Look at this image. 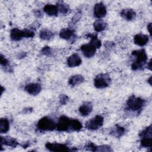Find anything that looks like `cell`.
<instances>
[{
    "label": "cell",
    "instance_id": "cell-22",
    "mask_svg": "<svg viewBox=\"0 0 152 152\" xmlns=\"http://www.w3.org/2000/svg\"><path fill=\"white\" fill-rule=\"evenodd\" d=\"M140 138H141L140 144L141 147H143L145 148L151 147V144H152L151 136H144Z\"/></svg>",
    "mask_w": 152,
    "mask_h": 152
},
{
    "label": "cell",
    "instance_id": "cell-15",
    "mask_svg": "<svg viewBox=\"0 0 152 152\" xmlns=\"http://www.w3.org/2000/svg\"><path fill=\"white\" fill-rule=\"evenodd\" d=\"M121 15L124 19L131 21L135 18L136 13L132 9H124L121 12Z\"/></svg>",
    "mask_w": 152,
    "mask_h": 152
},
{
    "label": "cell",
    "instance_id": "cell-17",
    "mask_svg": "<svg viewBox=\"0 0 152 152\" xmlns=\"http://www.w3.org/2000/svg\"><path fill=\"white\" fill-rule=\"evenodd\" d=\"M74 34V31L69 28H62L59 32V36L61 38L65 40H70Z\"/></svg>",
    "mask_w": 152,
    "mask_h": 152
},
{
    "label": "cell",
    "instance_id": "cell-34",
    "mask_svg": "<svg viewBox=\"0 0 152 152\" xmlns=\"http://www.w3.org/2000/svg\"><path fill=\"white\" fill-rule=\"evenodd\" d=\"M148 68L149 69H151V61H149V64H148Z\"/></svg>",
    "mask_w": 152,
    "mask_h": 152
},
{
    "label": "cell",
    "instance_id": "cell-33",
    "mask_svg": "<svg viewBox=\"0 0 152 152\" xmlns=\"http://www.w3.org/2000/svg\"><path fill=\"white\" fill-rule=\"evenodd\" d=\"M147 29H148V31H149V33L151 34V23H149L148 24V26H147Z\"/></svg>",
    "mask_w": 152,
    "mask_h": 152
},
{
    "label": "cell",
    "instance_id": "cell-14",
    "mask_svg": "<svg viewBox=\"0 0 152 152\" xmlns=\"http://www.w3.org/2000/svg\"><path fill=\"white\" fill-rule=\"evenodd\" d=\"M10 37L14 41L20 40L23 37H24V31L17 28H12L10 32Z\"/></svg>",
    "mask_w": 152,
    "mask_h": 152
},
{
    "label": "cell",
    "instance_id": "cell-18",
    "mask_svg": "<svg viewBox=\"0 0 152 152\" xmlns=\"http://www.w3.org/2000/svg\"><path fill=\"white\" fill-rule=\"evenodd\" d=\"M1 142L2 145L4 144L11 147H15L18 145V142L15 139L10 137H1Z\"/></svg>",
    "mask_w": 152,
    "mask_h": 152
},
{
    "label": "cell",
    "instance_id": "cell-29",
    "mask_svg": "<svg viewBox=\"0 0 152 152\" xmlns=\"http://www.w3.org/2000/svg\"><path fill=\"white\" fill-rule=\"evenodd\" d=\"M24 33V37H33L34 36V33L33 30L30 29H24L23 30Z\"/></svg>",
    "mask_w": 152,
    "mask_h": 152
},
{
    "label": "cell",
    "instance_id": "cell-21",
    "mask_svg": "<svg viewBox=\"0 0 152 152\" xmlns=\"http://www.w3.org/2000/svg\"><path fill=\"white\" fill-rule=\"evenodd\" d=\"M10 129V123L7 118H1L0 119V132L1 134L6 133Z\"/></svg>",
    "mask_w": 152,
    "mask_h": 152
},
{
    "label": "cell",
    "instance_id": "cell-8",
    "mask_svg": "<svg viewBox=\"0 0 152 152\" xmlns=\"http://www.w3.org/2000/svg\"><path fill=\"white\" fill-rule=\"evenodd\" d=\"M80 49L83 52L84 56L86 58H91L94 56L96 53V48L91 43H89L88 44L83 45Z\"/></svg>",
    "mask_w": 152,
    "mask_h": 152
},
{
    "label": "cell",
    "instance_id": "cell-5",
    "mask_svg": "<svg viewBox=\"0 0 152 152\" xmlns=\"http://www.w3.org/2000/svg\"><path fill=\"white\" fill-rule=\"evenodd\" d=\"M104 122L103 118L100 115H96L86 124V127L90 130H97L100 128Z\"/></svg>",
    "mask_w": 152,
    "mask_h": 152
},
{
    "label": "cell",
    "instance_id": "cell-7",
    "mask_svg": "<svg viewBox=\"0 0 152 152\" xmlns=\"http://www.w3.org/2000/svg\"><path fill=\"white\" fill-rule=\"evenodd\" d=\"M46 147L48 150L51 151H71V150L66 145L62 144H59V143H55V142H47L46 144Z\"/></svg>",
    "mask_w": 152,
    "mask_h": 152
},
{
    "label": "cell",
    "instance_id": "cell-30",
    "mask_svg": "<svg viewBox=\"0 0 152 152\" xmlns=\"http://www.w3.org/2000/svg\"><path fill=\"white\" fill-rule=\"evenodd\" d=\"M69 100V98L66 95L61 94L59 97V102L62 104H65Z\"/></svg>",
    "mask_w": 152,
    "mask_h": 152
},
{
    "label": "cell",
    "instance_id": "cell-6",
    "mask_svg": "<svg viewBox=\"0 0 152 152\" xmlns=\"http://www.w3.org/2000/svg\"><path fill=\"white\" fill-rule=\"evenodd\" d=\"M71 119L66 116H61L56 124V129L59 131H66L70 129Z\"/></svg>",
    "mask_w": 152,
    "mask_h": 152
},
{
    "label": "cell",
    "instance_id": "cell-23",
    "mask_svg": "<svg viewBox=\"0 0 152 152\" xmlns=\"http://www.w3.org/2000/svg\"><path fill=\"white\" fill-rule=\"evenodd\" d=\"M125 132V128L116 125L114 128H113L111 133L113 135L116 137H121L122 135H124Z\"/></svg>",
    "mask_w": 152,
    "mask_h": 152
},
{
    "label": "cell",
    "instance_id": "cell-2",
    "mask_svg": "<svg viewBox=\"0 0 152 152\" xmlns=\"http://www.w3.org/2000/svg\"><path fill=\"white\" fill-rule=\"evenodd\" d=\"M144 103V100L141 98L132 96L126 102V107L127 109L130 110L137 111L142 107Z\"/></svg>",
    "mask_w": 152,
    "mask_h": 152
},
{
    "label": "cell",
    "instance_id": "cell-4",
    "mask_svg": "<svg viewBox=\"0 0 152 152\" xmlns=\"http://www.w3.org/2000/svg\"><path fill=\"white\" fill-rule=\"evenodd\" d=\"M111 80L107 74H100L97 75L94 80V86L97 88H103L107 87L110 83Z\"/></svg>",
    "mask_w": 152,
    "mask_h": 152
},
{
    "label": "cell",
    "instance_id": "cell-13",
    "mask_svg": "<svg viewBox=\"0 0 152 152\" xmlns=\"http://www.w3.org/2000/svg\"><path fill=\"white\" fill-rule=\"evenodd\" d=\"M93 110V105L90 102H86L82 104L78 109V111L82 116L88 115Z\"/></svg>",
    "mask_w": 152,
    "mask_h": 152
},
{
    "label": "cell",
    "instance_id": "cell-25",
    "mask_svg": "<svg viewBox=\"0 0 152 152\" xmlns=\"http://www.w3.org/2000/svg\"><path fill=\"white\" fill-rule=\"evenodd\" d=\"M39 36L43 40H49L53 37V33L48 29H43L40 31Z\"/></svg>",
    "mask_w": 152,
    "mask_h": 152
},
{
    "label": "cell",
    "instance_id": "cell-31",
    "mask_svg": "<svg viewBox=\"0 0 152 152\" xmlns=\"http://www.w3.org/2000/svg\"><path fill=\"white\" fill-rule=\"evenodd\" d=\"M42 53L46 56H49L51 53V49L49 46H45L42 49Z\"/></svg>",
    "mask_w": 152,
    "mask_h": 152
},
{
    "label": "cell",
    "instance_id": "cell-28",
    "mask_svg": "<svg viewBox=\"0 0 152 152\" xmlns=\"http://www.w3.org/2000/svg\"><path fill=\"white\" fill-rule=\"evenodd\" d=\"M95 151H111L110 147L107 145H102V146H96Z\"/></svg>",
    "mask_w": 152,
    "mask_h": 152
},
{
    "label": "cell",
    "instance_id": "cell-1",
    "mask_svg": "<svg viewBox=\"0 0 152 152\" xmlns=\"http://www.w3.org/2000/svg\"><path fill=\"white\" fill-rule=\"evenodd\" d=\"M132 55L135 57V61L131 65L132 69L133 70L141 69L147 60V55L144 49L136 50L132 52Z\"/></svg>",
    "mask_w": 152,
    "mask_h": 152
},
{
    "label": "cell",
    "instance_id": "cell-24",
    "mask_svg": "<svg viewBox=\"0 0 152 152\" xmlns=\"http://www.w3.org/2000/svg\"><path fill=\"white\" fill-rule=\"evenodd\" d=\"M83 125L81 122H80L77 119H71L70 124V129L72 131H79L81 129Z\"/></svg>",
    "mask_w": 152,
    "mask_h": 152
},
{
    "label": "cell",
    "instance_id": "cell-27",
    "mask_svg": "<svg viewBox=\"0 0 152 152\" xmlns=\"http://www.w3.org/2000/svg\"><path fill=\"white\" fill-rule=\"evenodd\" d=\"M90 37L91 38V41L90 42V43H91L96 49L100 48L101 47L102 43L100 40L97 38V36L95 34L93 35H89Z\"/></svg>",
    "mask_w": 152,
    "mask_h": 152
},
{
    "label": "cell",
    "instance_id": "cell-26",
    "mask_svg": "<svg viewBox=\"0 0 152 152\" xmlns=\"http://www.w3.org/2000/svg\"><path fill=\"white\" fill-rule=\"evenodd\" d=\"M56 6L58 11H59L62 14H67L69 11V6L63 2H58Z\"/></svg>",
    "mask_w": 152,
    "mask_h": 152
},
{
    "label": "cell",
    "instance_id": "cell-11",
    "mask_svg": "<svg viewBox=\"0 0 152 152\" xmlns=\"http://www.w3.org/2000/svg\"><path fill=\"white\" fill-rule=\"evenodd\" d=\"M81 64V59L77 53L71 55L67 59V64L69 67H75Z\"/></svg>",
    "mask_w": 152,
    "mask_h": 152
},
{
    "label": "cell",
    "instance_id": "cell-32",
    "mask_svg": "<svg viewBox=\"0 0 152 152\" xmlns=\"http://www.w3.org/2000/svg\"><path fill=\"white\" fill-rule=\"evenodd\" d=\"M8 64V59L2 54L1 55V65L4 66H6Z\"/></svg>",
    "mask_w": 152,
    "mask_h": 152
},
{
    "label": "cell",
    "instance_id": "cell-12",
    "mask_svg": "<svg viewBox=\"0 0 152 152\" xmlns=\"http://www.w3.org/2000/svg\"><path fill=\"white\" fill-rule=\"evenodd\" d=\"M134 42L135 44L140 46H143L148 42V36L146 34H137L134 37Z\"/></svg>",
    "mask_w": 152,
    "mask_h": 152
},
{
    "label": "cell",
    "instance_id": "cell-9",
    "mask_svg": "<svg viewBox=\"0 0 152 152\" xmlns=\"http://www.w3.org/2000/svg\"><path fill=\"white\" fill-rule=\"evenodd\" d=\"M106 8L103 3H97L94 7V15L97 18H102L106 14Z\"/></svg>",
    "mask_w": 152,
    "mask_h": 152
},
{
    "label": "cell",
    "instance_id": "cell-20",
    "mask_svg": "<svg viewBox=\"0 0 152 152\" xmlns=\"http://www.w3.org/2000/svg\"><path fill=\"white\" fill-rule=\"evenodd\" d=\"M106 26H107L106 23L103 20H101L100 19L95 21L93 24L94 29L97 32H100L104 30L106 28Z\"/></svg>",
    "mask_w": 152,
    "mask_h": 152
},
{
    "label": "cell",
    "instance_id": "cell-19",
    "mask_svg": "<svg viewBox=\"0 0 152 152\" xmlns=\"http://www.w3.org/2000/svg\"><path fill=\"white\" fill-rule=\"evenodd\" d=\"M84 78L83 75L77 74V75H74L71 76L68 80V83L69 85L72 86H75L81 84L84 81Z\"/></svg>",
    "mask_w": 152,
    "mask_h": 152
},
{
    "label": "cell",
    "instance_id": "cell-16",
    "mask_svg": "<svg viewBox=\"0 0 152 152\" xmlns=\"http://www.w3.org/2000/svg\"><path fill=\"white\" fill-rule=\"evenodd\" d=\"M44 12L50 16H56L58 13V9L56 5L46 4L43 7Z\"/></svg>",
    "mask_w": 152,
    "mask_h": 152
},
{
    "label": "cell",
    "instance_id": "cell-10",
    "mask_svg": "<svg viewBox=\"0 0 152 152\" xmlns=\"http://www.w3.org/2000/svg\"><path fill=\"white\" fill-rule=\"evenodd\" d=\"M42 87L39 84L37 83H30L26 86L24 90L28 94L33 96L38 94L41 91Z\"/></svg>",
    "mask_w": 152,
    "mask_h": 152
},
{
    "label": "cell",
    "instance_id": "cell-3",
    "mask_svg": "<svg viewBox=\"0 0 152 152\" xmlns=\"http://www.w3.org/2000/svg\"><path fill=\"white\" fill-rule=\"evenodd\" d=\"M56 126L55 122L48 116L41 118L37 123V128L42 131H53Z\"/></svg>",
    "mask_w": 152,
    "mask_h": 152
}]
</instances>
